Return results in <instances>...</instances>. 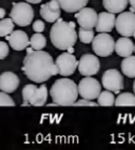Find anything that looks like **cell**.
I'll list each match as a JSON object with an SVG mask.
<instances>
[{"instance_id": "cell-1", "label": "cell", "mask_w": 135, "mask_h": 150, "mask_svg": "<svg viewBox=\"0 0 135 150\" xmlns=\"http://www.w3.org/2000/svg\"><path fill=\"white\" fill-rule=\"evenodd\" d=\"M22 71L29 79L37 83H42L49 81L52 76L59 74L58 67L48 52L33 50L32 48L27 49V56L23 59Z\"/></svg>"}, {"instance_id": "cell-2", "label": "cell", "mask_w": 135, "mask_h": 150, "mask_svg": "<svg viewBox=\"0 0 135 150\" xmlns=\"http://www.w3.org/2000/svg\"><path fill=\"white\" fill-rule=\"evenodd\" d=\"M50 38L53 46L59 50L73 48L78 38L74 22H67L60 18L56 20L50 31Z\"/></svg>"}, {"instance_id": "cell-3", "label": "cell", "mask_w": 135, "mask_h": 150, "mask_svg": "<svg viewBox=\"0 0 135 150\" xmlns=\"http://www.w3.org/2000/svg\"><path fill=\"white\" fill-rule=\"evenodd\" d=\"M51 97L53 102L61 106H73L78 97V87L72 79L60 78L51 87Z\"/></svg>"}, {"instance_id": "cell-4", "label": "cell", "mask_w": 135, "mask_h": 150, "mask_svg": "<svg viewBox=\"0 0 135 150\" xmlns=\"http://www.w3.org/2000/svg\"><path fill=\"white\" fill-rule=\"evenodd\" d=\"M14 23L19 27H27L32 23L34 19V10L29 2H16L10 13Z\"/></svg>"}, {"instance_id": "cell-5", "label": "cell", "mask_w": 135, "mask_h": 150, "mask_svg": "<svg viewBox=\"0 0 135 150\" xmlns=\"http://www.w3.org/2000/svg\"><path fill=\"white\" fill-rule=\"evenodd\" d=\"M92 49L96 55L101 57H108L115 50L114 38L108 33H99L94 36L92 41Z\"/></svg>"}, {"instance_id": "cell-6", "label": "cell", "mask_w": 135, "mask_h": 150, "mask_svg": "<svg viewBox=\"0 0 135 150\" xmlns=\"http://www.w3.org/2000/svg\"><path fill=\"white\" fill-rule=\"evenodd\" d=\"M78 94L82 98L94 100L99 96L101 86L99 81L91 76H84L78 83Z\"/></svg>"}, {"instance_id": "cell-7", "label": "cell", "mask_w": 135, "mask_h": 150, "mask_svg": "<svg viewBox=\"0 0 135 150\" xmlns=\"http://www.w3.org/2000/svg\"><path fill=\"white\" fill-rule=\"evenodd\" d=\"M115 28L117 33L122 36L130 37L135 33V13L133 12H122L116 17Z\"/></svg>"}, {"instance_id": "cell-8", "label": "cell", "mask_w": 135, "mask_h": 150, "mask_svg": "<svg viewBox=\"0 0 135 150\" xmlns=\"http://www.w3.org/2000/svg\"><path fill=\"white\" fill-rule=\"evenodd\" d=\"M101 83L105 90L118 93L122 89H124V77L116 69H109L103 74Z\"/></svg>"}, {"instance_id": "cell-9", "label": "cell", "mask_w": 135, "mask_h": 150, "mask_svg": "<svg viewBox=\"0 0 135 150\" xmlns=\"http://www.w3.org/2000/svg\"><path fill=\"white\" fill-rule=\"evenodd\" d=\"M78 71L84 76H93L97 74L100 68V62L97 56L93 54H84L78 60Z\"/></svg>"}, {"instance_id": "cell-10", "label": "cell", "mask_w": 135, "mask_h": 150, "mask_svg": "<svg viewBox=\"0 0 135 150\" xmlns=\"http://www.w3.org/2000/svg\"><path fill=\"white\" fill-rule=\"evenodd\" d=\"M55 64L58 67L59 74L62 76H70V75L74 74L76 68L78 67V60L70 52L60 54L56 58Z\"/></svg>"}, {"instance_id": "cell-11", "label": "cell", "mask_w": 135, "mask_h": 150, "mask_svg": "<svg viewBox=\"0 0 135 150\" xmlns=\"http://www.w3.org/2000/svg\"><path fill=\"white\" fill-rule=\"evenodd\" d=\"M75 18L80 28L84 29H94L96 27L98 14L92 8H82L75 14Z\"/></svg>"}, {"instance_id": "cell-12", "label": "cell", "mask_w": 135, "mask_h": 150, "mask_svg": "<svg viewBox=\"0 0 135 150\" xmlns=\"http://www.w3.org/2000/svg\"><path fill=\"white\" fill-rule=\"evenodd\" d=\"M60 4L57 0H51L40 6V16L48 22H55L60 18Z\"/></svg>"}, {"instance_id": "cell-13", "label": "cell", "mask_w": 135, "mask_h": 150, "mask_svg": "<svg viewBox=\"0 0 135 150\" xmlns=\"http://www.w3.org/2000/svg\"><path fill=\"white\" fill-rule=\"evenodd\" d=\"M6 40L8 41V45L15 51H22L29 47L30 45V39L25 32L21 30L13 31L10 35L6 36Z\"/></svg>"}, {"instance_id": "cell-14", "label": "cell", "mask_w": 135, "mask_h": 150, "mask_svg": "<svg viewBox=\"0 0 135 150\" xmlns=\"http://www.w3.org/2000/svg\"><path fill=\"white\" fill-rule=\"evenodd\" d=\"M116 17L115 14L110 12H101L98 14L97 23H96V31L98 33H110L115 27Z\"/></svg>"}, {"instance_id": "cell-15", "label": "cell", "mask_w": 135, "mask_h": 150, "mask_svg": "<svg viewBox=\"0 0 135 150\" xmlns=\"http://www.w3.org/2000/svg\"><path fill=\"white\" fill-rule=\"evenodd\" d=\"M19 86V77L13 72H3L0 75V90L6 93H13Z\"/></svg>"}, {"instance_id": "cell-16", "label": "cell", "mask_w": 135, "mask_h": 150, "mask_svg": "<svg viewBox=\"0 0 135 150\" xmlns=\"http://www.w3.org/2000/svg\"><path fill=\"white\" fill-rule=\"evenodd\" d=\"M115 51L118 54V56H122L124 58L128 57L132 55L134 52V43L129 37L124 36L115 42Z\"/></svg>"}, {"instance_id": "cell-17", "label": "cell", "mask_w": 135, "mask_h": 150, "mask_svg": "<svg viewBox=\"0 0 135 150\" xmlns=\"http://www.w3.org/2000/svg\"><path fill=\"white\" fill-rule=\"evenodd\" d=\"M60 4V8L67 13L78 12L86 6L89 0H57Z\"/></svg>"}, {"instance_id": "cell-18", "label": "cell", "mask_w": 135, "mask_h": 150, "mask_svg": "<svg viewBox=\"0 0 135 150\" xmlns=\"http://www.w3.org/2000/svg\"><path fill=\"white\" fill-rule=\"evenodd\" d=\"M129 4V0H103V8L110 13H122Z\"/></svg>"}, {"instance_id": "cell-19", "label": "cell", "mask_w": 135, "mask_h": 150, "mask_svg": "<svg viewBox=\"0 0 135 150\" xmlns=\"http://www.w3.org/2000/svg\"><path fill=\"white\" fill-rule=\"evenodd\" d=\"M48 88L46 85H42L40 87H37L35 93L31 98L30 103L32 106H43L46 103L48 99Z\"/></svg>"}, {"instance_id": "cell-20", "label": "cell", "mask_w": 135, "mask_h": 150, "mask_svg": "<svg viewBox=\"0 0 135 150\" xmlns=\"http://www.w3.org/2000/svg\"><path fill=\"white\" fill-rule=\"evenodd\" d=\"M122 71L127 77L135 78V56L124 57L122 62Z\"/></svg>"}, {"instance_id": "cell-21", "label": "cell", "mask_w": 135, "mask_h": 150, "mask_svg": "<svg viewBox=\"0 0 135 150\" xmlns=\"http://www.w3.org/2000/svg\"><path fill=\"white\" fill-rule=\"evenodd\" d=\"M115 105L116 106H135V94L130 92L120 93L115 98Z\"/></svg>"}, {"instance_id": "cell-22", "label": "cell", "mask_w": 135, "mask_h": 150, "mask_svg": "<svg viewBox=\"0 0 135 150\" xmlns=\"http://www.w3.org/2000/svg\"><path fill=\"white\" fill-rule=\"evenodd\" d=\"M97 99H98V105H99V106L109 107V106L115 105V96H114L113 92L109 91V90L100 92L99 96L97 97Z\"/></svg>"}, {"instance_id": "cell-23", "label": "cell", "mask_w": 135, "mask_h": 150, "mask_svg": "<svg viewBox=\"0 0 135 150\" xmlns=\"http://www.w3.org/2000/svg\"><path fill=\"white\" fill-rule=\"evenodd\" d=\"M30 46L33 50H42L46 46V39L41 33H36L30 38Z\"/></svg>"}, {"instance_id": "cell-24", "label": "cell", "mask_w": 135, "mask_h": 150, "mask_svg": "<svg viewBox=\"0 0 135 150\" xmlns=\"http://www.w3.org/2000/svg\"><path fill=\"white\" fill-rule=\"evenodd\" d=\"M14 21L12 18H4L0 20V37H6L14 31Z\"/></svg>"}, {"instance_id": "cell-25", "label": "cell", "mask_w": 135, "mask_h": 150, "mask_svg": "<svg viewBox=\"0 0 135 150\" xmlns=\"http://www.w3.org/2000/svg\"><path fill=\"white\" fill-rule=\"evenodd\" d=\"M78 38L82 43H91L94 38V31L93 29L80 28L78 31Z\"/></svg>"}, {"instance_id": "cell-26", "label": "cell", "mask_w": 135, "mask_h": 150, "mask_svg": "<svg viewBox=\"0 0 135 150\" xmlns=\"http://www.w3.org/2000/svg\"><path fill=\"white\" fill-rule=\"evenodd\" d=\"M36 89H37V87H36L35 85H32V83L25 85V86L23 87V89H22V98H23V100L30 102L31 98H32L33 95H34V93H35Z\"/></svg>"}, {"instance_id": "cell-27", "label": "cell", "mask_w": 135, "mask_h": 150, "mask_svg": "<svg viewBox=\"0 0 135 150\" xmlns=\"http://www.w3.org/2000/svg\"><path fill=\"white\" fill-rule=\"evenodd\" d=\"M0 106H10V107H14L15 106V102L13 100L8 93L1 91L0 92Z\"/></svg>"}, {"instance_id": "cell-28", "label": "cell", "mask_w": 135, "mask_h": 150, "mask_svg": "<svg viewBox=\"0 0 135 150\" xmlns=\"http://www.w3.org/2000/svg\"><path fill=\"white\" fill-rule=\"evenodd\" d=\"M10 49L4 41H0V59H4L8 55Z\"/></svg>"}, {"instance_id": "cell-29", "label": "cell", "mask_w": 135, "mask_h": 150, "mask_svg": "<svg viewBox=\"0 0 135 150\" xmlns=\"http://www.w3.org/2000/svg\"><path fill=\"white\" fill-rule=\"evenodd\" d=\"M74 106H93V107H96V106H99V105L94 103V100L81 98V99H79V100H76Z\"/></svg>"}, {"instance_id": "cell-30", "label": "cell", "mask_w": 135, "mask_h": 150, "mask_svg": "<svg viewBox=\"0 0 135 150\" xmlns=\"http://www.w3.org/2000/svg\"><path fill=\"white\" fill-rule=\"evenodd\" d=\"M44 29H46V25H44V22L42 20H35L33 23V30L36 33H42Z\"/></svg>"}, {"instance_id": "cell-31", "label": "cell", "mask_w": 135, "mask_h": 150, "mask_svg": "<svg viewBox=\"0 0 135 150\" xmlns=\"http://www.w3.org/2000/svg\"><path fill=\"white\" fill-rule=\"evenodd\" d=\"M6 16V10L2 8H0V19H3Z\"/></svg>"}, {"instance_id": "cell-32", "label": "cell", "mask_w": 135, "mask_h": 150, "mask_svg": "<svg viewBox=\"0 0 135 150\" xmlns=\"http://www.w3.org/2000/svg\"><path fill=\"white\" fill-rule=\"evenodd\" d=\"M25 1L29 3H34V4H36V3H40L42 0H25Z\"/></svg>"}, {"instance_id": "cell-33", "label": "cell", "mask_w": 135, "mask_h": 150, "mask_svg": "<svg viewBox=\"0 0 135 150\" xmlns=\"http://www.w3.org/2000/svg\"><path fill=\"white\" fill-rule=\"evenodd\" d=\"M129 4L131 6V8L135 10V0H129Z\"/></svg>"}, {"instance_id": "cell-34", "label": "cell", "mask_w": 135, "mask_h": 150, "mask_svg": "<svg viewBox=\"0 0 135 150\" xmlns=\"http://www.w3.org/2000/svg\"><path fill=\"white\" fill-rule=\"evenodd\" d=\"M21 106H22V107H25V106H31V103L27 102V100H23V103H22Z\"/></svg>"}, {"instance_id": "cell-35", "label": "cell", "mask_w": 135, "mask_h": 150, "mask_svg": "<svg viewBox=\"0 0 135 150\" xmlns=\"http://www.w3.org/2000/svg\"><path fill=\"white\" fill-rule=\"evenodd\" d=\"M133 90H134V93H135V81H134V83H133Z\"/></svg>"}, {"instance_id": "cell-36", "label": "cell", "mask_w": 135, "mask_h": 150, "mask_svg": "<svg viewBox=\"0 0 135 150\" xmlns=\"http://www.w3.org/2000/svg\"><path fill=\"white\" fill-rule=\"evenodd\" d=\"M133 36H134V37H135V33H134V34H133ZM134 52H135V45H134Z\"/></svg>"}]
</instances>
